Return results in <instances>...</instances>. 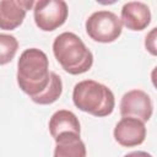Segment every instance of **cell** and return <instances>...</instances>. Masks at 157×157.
I'll use <instances>...</instances> for the list:
<instances>
[{
  "label": "cell",
  "instance_id": "cell-1",
  "mask_svg": "<svg viewBox=\"0 0 157 157\" xmlns=\"http://www.w3.org/2000/svg\"><path fill=\"white\" fill-rule=\"evenodd\" d=\"M50 81L49 60L47 54L38 48L22 52L17 61V83L31 98L42 93Z\"/></svg>",
  "mask_w": 157,
  "mask_h": 157
},
{
  "label": "cell",
  "instance_id": "cell-2",
  "mask_svg": "<svg viewBox=\"0 0 157 157\" xmlns=\"http://www.w3.org/2000/svg\"><path fill=\"white\" fill-rule=\"evenodd\" d=\"M53 53L61 67L71 75L83 74L93 64V54L72 32H63L54 39Z\"/></svg>",
  "mask_w": 157,
  "mask_h": 157
},
{
  "label": "cell",
  "instance_id": "cell-3",
  "mask_svg": "<svg viewBox=\"0 0 157 157\" xmlns=\"http://www.w3.org/2000/svg\"><path fill=\"white\" fill-rule=\"evenodd\" d=\"M72 102L82 112L102 118L110 115L115 107V98L110 88L94 80H83L75 85Z\"/></svg>",
  "mask_w": 157,
  "mask_h": 157
},
{
  "label": "cell",
  "instance_id": "cell-4",
  "mask_svg": "<svg viewBox=\"0 0 157 157\" xmlns=\"http://www.w3.org/2000/svg\"><path fill=\"white\" fill-rule=\"evenodd\" d=\"M86 32L91 39L99 43H112L123 31L120 18L112 11L99 10L86 20Z\"/></svg>",
  "mask_w": 157,
  "mask_h": 157
},
{
  "label": "cell",
  "instance_id": "cell-5",
  "mask_svg": "<svg viewBox=\"0 0 157 157\" xmlns=\"http://www.w3.org/2000/svg\"><path fill=\"white\" fill-rule=\"evenodd\" d=\"M67 15L69 9L64 0H39L34 2V22L37 27L44 32H50L63 26Z\"/></svg>",
  "mask_w": 157,
  "mask_h": 157
},
{
  "label": "cell",
  "instance_id": "cell-6",
  "mask_svg": "<svg viewBox=\"0 0 157 157\" xmlns=\"http://www.w3.org/2000/svg\"><path fill=\"white\" fill-rule=\"evenodd\" d=\"M152 112V101L150 96L142 90H131L121 97L120 114L123 118H136L145 123L150 120Z\"/></svg>",
  "mask_w": 157,
  "mask_h": 157
},
{
  "label": "cell",
  "instance_id": "cell-7",
  "mask_svg": "<svg viewBox=\"0 0 157 157\" xmlns=\"http://www.w3.org/2000/svg\"><path fill=\"white\" fill-rule=\"evenodd\" d=\"M113 134L119 145L124 147H134L145 141L146 126L144 121L136 118L124 117L117 123Z\"/></svg>",
  "mask_w": 157,
  "mask_h": 157
},
{
  "label": "cell",
  "instance_id": "cell-8",
  "mask_svg": "<svg viewBox=\"0 0 157 157\" xmlns=\"http://www.w3.org/2000/svg\"><path fill=\"white\" fill-rule=\"evenodd\" d=\"M32 6H34L32 0H0V29L17 28Z\"/></svg>",
  "mask_w": 157,
  "mask_h": 157
},
{
  "label": "cell",
  "instance_id": "cell-9",
  "mask_svg": "<svg viewBox=\"0 0 157 157\" xmlns=\"http://www.w3.org/2000/svg\"><path fill=\"white\" fill-rule=\"evenodd\" d=\"M120 21L130 31H142L151 22L150 7L141 1H129L121 7Z\"/></svg>",
  "mask_w": 157,
  "mask_h": 157
},
{
  "label": "cell",
  "instance_id": "cell-10",
  "mask_svg": "<svg viewBox=\"0 0 157 157\" xmlns=\"http://www.w3.org/2000/svg\"><path fill=\"white\" fill-rule=\"evenodd\" d=\"M55 140L54 157H86V146L80 139V134L65 132Z\"/></svg>",
  "mask_w": 157,
  "mask_h": 157
},
{
  "label": "cell",
  "instance_id": "cell-11",
  "mask_svg": "<svg viewBox=\"0 0 157 157\" xmlns=\"http://www.w3.org/2000/svg\"><path fill=\"white\" fill-rule=\"evenodd\" d=\"M49 131L54 139L65 132L80 134L81 132L80 121L72 112L66 109H60L52 115L49 120Z\"/></svg>",
  "mask_w": 157,
  "mask_h": 157
},
{
  "label": "cell",
  "instance_id": "cell-12",
  "mask_svg": "<svg viewBox=\"0 0 157 157\" xmlns=\"http://www.w3.org/2000/svg\"><path fill=\"white\" fill-rule=\"evenodd\" d=\"M61 92H63V82H61L60 76H58L55 72L50 71V81H49L47 88L38 96L32 97L31 99L34 103L42 104V105L52 104L61 96Z\"/></svg>",
  "mask_w": 157,
  "mask_h": 157
},
{
  "label": "cell",
  "instance_id": "cell-13",
  "mask_svg": "<svg viewBox=\"0 0 157 157\" xmlns=\"http://www.w3.org/2000/svg\"><path fill=\"white\" fill-rule=\"evenodd\" d=\"M18 49L17 39L6 33H0V65H5L10 63Z\"/></svg>",
  "mask_w": 157,
  "mask_h": 157
},
{
  "label": "cell",
  "instance_id": "cell-14",
  "mask_svg": "<svg viewBox=\"0 0 157 157\" xmlns=\"http://www.w3.org/2000/svg\"><path fill=\"white\" fill-rule=\"evenodd\" d=\"M156 32H157V28H152L151 32L146 36V39H145V47L152 55L157 54V50H156Z\"/></svg>",
  "mask_w": 157,
  "mask_h": 157
},
{
  "label": "cell",
  "instance_id": "cell-15",
  "mask_svg": "<svg viewBox=\"0 0 157 157\" xmlns=\"http://www.w3.org/2000/svg\"><path fill=\"white\" fill-rule=\"evenodd\" d=\"M124 157H152L150 153L145 152V151H134V152H130L128 155H125Z\"/></svg>",
  "mask_w": 157,
  "mask_h": 157
}]
</instances>
